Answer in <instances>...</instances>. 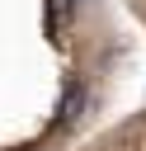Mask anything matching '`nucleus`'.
I'll use <instances>...</instances> for the list:
<instances>
[{
	"label": "nucleus",
	"instance_id": "nucleus-1",
	"mask_svg": "<svg viewBox=\"0 0 146 151\" xmlns=\"http://www.w3.org/2000/svg\"><path fill=\"white\" fill-rule=\"evenodd\" d=\"M80 104H85V90H80V80H71V85H66V94H61V123L80 118Z\"/></svg>",
	"mask_w": 146,
	"mask_h": 151
},
{
	"label": "nucleus",
	"instance_id": "nucleus-2",
	"mask_svg": "<svg viewBox=\"0 0 146 151\" xmlns=\"http://www.w3.org/2000/svg\"><path fill=\"white\" fill-rule=\"evenodd\" d=\"M66 14H71V0H47V28H52V33H61Z\"/></svg>",
	"mask_w": 146,
	"mask_h": 151
}]
</instances>
